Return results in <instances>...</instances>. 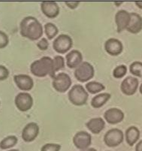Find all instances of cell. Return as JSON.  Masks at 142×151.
<instances>
[{"mask_svg": "<svg viewBox=\"0 0 142 151\" xmlns=\"http://www.w3.org/2000/svg\"><path fill=\"white\" fill-rule=\"evenodd\" d=\"M130 22V13L125 10L118 11L115 14V23L117 24V32L126 29Z\"/></svg>", "mask_w": 142, "mask_h": 151, "instance_id": "5bb4252c", "label": "cell"}, {"mask_svg": "<svg viewBox=\"0 0 142 151\" xmlns=\"http://www.w3.org/2000/svg\"><path fill=\"white\" fill-rule=\"evenodd\" d=\"M135 4L138 7L139 9H142V2H135Z\"/></svg>", "mask_w": 142, "mask_h": 151, "instance_id": "836d02e7", "label": "cell"}, {"mask_svg": "<svg viewBox=\"0 0 142 151\" xmlns=\"http://www.w3.org/2000/svg\"><path fill=\"white\" fill-rule=\"evenodd\" d=\"M52 86L56 91L59 93H66L71 86V79L68 75L65 72L56 75L52 82Z\"/></svg>", "mask_w": 142, "mask_h": 151, "instance_id": "52a82bcc", "label": "cell"}, {"mask_svg": "<svg viewBox=\"0 0 142 151\" xmlns=\"http://www.w3.org/2000/svg\"><path fill=\"white\" fill-rule=\"evenodd\" d=\"M65 4H66V5L69 8V9H72L73 10V9H75L78 8L80 2H65Z\"/></svg>", "mask_w": 142, "mask_h": 151, "instance_id": "1f68e13d", "label": "cell"}, {"mask_svg": "<svg viewBox=\"0 0 142 151\" xmlns=\"http://www.w3.org/2000/svg\"><path fill=\"white\" fill-rule=\"evenodd\" d=\"M94 68L88 62H83L74 70V77L78 81L82 83L89 81L94 77Z\"/></svg>", "mask_w": 142, "mask_h": 151, "instance_id": "277c9868", "label": "cell"}, {"mask_svg": "<svg viewBox=\"0 0 142 151\" xmlns=\"http://www.w3.org/2000/svg\"><path fill=\"white\" fill-rule=\"evenodd\" d=\"M66 65L69 68H74L79 66L83 63L82 53L78 50H72L66 54Z\"/></svg>", "mask_w": 142, "mask_h": 151, "instance_id": "e0dca14e", "label": "cell"}, {"mask_svg": "<svg viewBox=\"0 0 142 151\" xmlns=\"http://www.w3.org/2000/svg\"><path fill=\"white\" fill-rule=\"evenodd\" d=\"M122 3H123V2H114V4H116V5H117V6H119V5H120Z\"/></svg>", "mask_w": 142, "mask_h": 151, "instance_id": "d590c367", "label": "cell"}, {"mask_svg": "<svg viewBox=\"0 0 142 151\" xmlns=\"http://www.w3.org/2000/svg\"><path fill=\"white\" fill-rule=\"evenodd\" d=\"M136 151H142V140L137 143L136 146Z\"/></svg>", "mask_w": 142, "mask_h": 151, "instance_id": "d6a6232c", "label": "cell"}, {"mask_svg": "<svg viewBox=\"0 0 142 151\" xmlns=\"http://www.w3.org/2000/svg\"><path fill=\"white\" fill-rule=\"evenodd\" d=\"M124 113L120 109L117 108H111L105 112L104 118L107 123L111 125L118 124L124 119Z\"/></svg>", "mask_w": 142, "mask_h": 151, "instance_id": "7c38bea8", "label": "cell"}, {"mask_svg": "<svg viewBox=\"0 0 142 151\" xmlns=\"http://www.w3.org/2000/svg\"><path fill=\"white\" fill-rule=\"evenodd\" d=\"M45 35L48 37V40H51L59 32L57 27L53 23H48L45 25Z\"/></svg>", "mask_w": 142, "mask_h": 151, "instance_id": "d4e9b609", "label": "cell"}, {"mask_svg": "<svg viewBox=\"0 0 142 151\" xmlns=\"http://www.w3.org/2000/svg\"><path fill=\"white\" fill-rule=\"evenodd\" d=\"M73 45L72 38L68 35L61 34L54 39L53 42V48L58 53H66L71 48Z\"/></svg>", "mask_w": 142, "mask_h": 151, "instance_id": "5b68a950", "label": "cell"}, {"mask_svg": "<svg viewBox=\"0 0 142 151\" xmlns=\"http://www.w3.org/2000/svg\"><path fill=\"white\" fill-rule=\"evenodd\" d=\"M14 81L17 86L23 91H30L34 86V81L30 76L27 75H17L14 76Z\"/></svg>", "mask_w": 142, "mask_h": 151, "instance_id": "9a60e30c", "label": "cell"}, {"mask_svg": "<svg viewBox=\"0 0 142 151\" xmlns=\"http://www.w3.org/2000/svg\"><path fill=\"white\" fill-rule=\"evenodd\" d=\"M70 102L76 106L84 105L89 98V94L81 84H75L70 89L68 93Z\"/></svg>", "mask_w": 142, "mask_h": 151, "instance_id": "3957f363", "label": "cell"}, {"mask_svg": "<svg viewBox=\"0 0 142 151\" xmlns=\"http://www.w3.org/2000/svg\"><path fill=\"white\" fill-rule=\"evenodd\" d=\"M129 71L132 75L142 78V63L139 61L133 62L129 66Z\"/></svg>", "mask_w": 142, "mask_h": 151, "instance_id": "484cf974", "label": "cell"}, {"mask_svg": "<svg viewBox=\"0 0 142 151\" xmlns=\"http://www.w3.org/2000/svg\"><path fill=\"white\" fill-rule=\"evenodd\" d=\"M80 151H97L95 148H86L85 150H80Z\"/></svg>", "mask_w": 142, "mask_h": 151, "instance_id": "e575fe53", "label": "cell"}, {"mask_svg": "<svg viewBox=\"0 0 142 151\" xmlns=\"http://www.w3.org/2000/svg\"><path fill=\"white\" fill-rule=\"evenodd\" d=\"M8 151H20L19 150H16V149H12V150H9Z\"/></svg>", "mask_w": 142, "mask_h": 151, "instance_id": "74e56055", "label": "cell"}, {"mask_svg": "<svg viewBox=\"0 0 142 151\" xmlns=\"http://www.w3.org/2000/svg\"><path fill=\"white\" fill-rule=\"evenodd\" d=\"M139 91H140V93L142 95V83L140 85V87H139Z\"/></svg>", "mask_w": 142, "mask_h": 151, "instance_id": "8d00e7d4", "label": "cell"}, {"mask_svg": "<svg viewBox=\"0 0 142 151\" xmlns=\"http://www.w3.org/2000/svg\"><path fill=\"white\" fill-rule=\"evenodd\" d=\"M124 134L120 129L117 128L108 130L104 135V142L108 147L119 146L123 141Z\"/></svg>", "mask_w": 142, "mask_h": 151, "instance_id": "8992f818", "label": "cell"}, {"mask_svg": "<svg viewBox=\"0 0 142 151\" xmlns=\"http://www.w3.org/2000/svg\"><path fill=\"white\" fill-rule=\"evenodd\" d=\"M15 105L22 112L28 111L33 105V99L28 93H20L17 95L14 99Z\"/></svg>", "mask_w": 142, "mask_h": 151, "instance_id": "ba28073f", "label": "cell"}, {"mask_svg": "<svg viewBox=\"0 0 142 151\" xmlns=\"http://www.w3.org/2000/svg\"><path fill=\"white\" fill-rule=\"evenodd\" d=\"M127 73V67L125 65H120L116 67L113 71V76L115 78H122Z\"/></svg>", "mask_w": 142, "mask_h": 151, "instance_id": "4316f807", "label": "cell"}, {"mask_svg": "<svg viewBox=\"0 0 142 151\" xmlns=\"http://www.w3.org/2000/svg\"><path fill=\"white\" fill-rule=\"evenodd\" d=\"M86 90L90 94H96L105 90V86L102 83L96 81H90L86 83Z\"/></svg>", "mask_w": 142, "mask_h": 151, "instance_id": "603a6c76", "label": "cell"}, {"mask_svg": "<svg viewBox=\"0 0 142 151\" xmlns=\"http://www.w3.org/2000/svg\"><path fill=\"white\" fill-rule=\"evenodd\" d=\"M48 46H49V42H48V39L45 38H42L37 43V47H38V49H40L41 50H43V51L48 50Z\"/></svg>", "mask_w": 142, "mask_h": 151, "instance_id": "f546056e", "label": "cell"}, {"mask_svg": "<svg viewBox=\"0 0 142 151\" xmlns=\"http://www.w3.org/2000/svg\"><path fill=\"white\" fill-rule=\"evenodd\" d=\"M61 145L54 143H48L41 147V151H60Z\"/></svg>", "mask_w": 142, "mask_h": 151, "instance_id": "83f0119b", "label": "cell"}, {"mask_svg": "<svg viewBox=\"0 0 142 151\" xmlns=\"http://www.w3.org/2000/svg\"><path fill=\"white\" fill-rule=\"evenodd\" d=\"M86 128L93 134H99L105 127V122L102 117L92 118L86 123Z\"/></svg>", "mask_w": 142, "mask_h": 151, "instance_id": "d6986e66", "label": "cell"}, {"mask_svg": "<svg viewBox=\"0 0 142 151\" xmlns=\"http://www.w3.org/2000/svg\"><path fill=\"white\" fill-rule=\"evenodd\" d=\"M20 35L30 41H37L43 35L41 23L32 16H28L22 20L20 24Z\"/></svg>", "mask_w": 142, "mask_h": 151, "instance_id": "6da1fadb", "label": "cell"}, {"mask_svg": "<svg viewBox=\"0 0 142 151\" xmlns=\"http://www.w3.org/2000/svg\"><path fill=\"white\" fill-rule=\"evenodd\" d=\"M73 144L81 150L89 148L92 144V136L87 132L80 131L73 137Z\"/></svg>", "mask_w": 142, "mask_h": 151, "instance_id": "9c48e42d", "label": "cell"}, {"mask_svg": "<svg viewBox=\"0 0 142 151\" xmlns=\"http://www.w3.org/2000/svg\"><path fill=\"white\" fill-rule=\"evenodd\" d=\"M138 84V80L136 78L132 76L126 77L121 83L120 90L124 95L132 96L137 92Z\"/></svg>", "mask_w": 142, "mask_h": 151, "instance_id": "30bf717a", "label": "cell"}, {"mask_svg": "<svg viewBox=\"0 0 142 151\" xmlns=\"http://www.w3.org/2000/svg\"><path fill=\"white\" fill-rule=\"evenodd\" d=\"M105 50L111 56H118L123 52V45L119 39L111 38L105 43Z\"/></svg>", "mask_w": 142, "mask_h": 151, "instance_id": "4fadbf2b", "label": "cell"}, {"mask_svg": "<svg viewBox=\"0 0 142 151\" xmlns=\"http://www.w3.org/2000/svg\"><path fill=\"white\" fill-rule=\"evenodd\" d=\"M65 68V59L61 56H56L53 59V68H52V72L50 75V76L52 78H54L56 76V73L58 71L63 69Z\"/></svg>", "mask_w": 142, "mask_h": 151, "instance_id": "7402d4cb", "label": "cell"}, {"mask_svg": "<svg viewBox=\"0 0 142 151\" xmlns=\"http://www.w3.org/2000/svg\"><path fill=\"white\" fill-rule=\"evenodd\" d=\"M128 32L132 34H138L142 30V17L138 14L130 13V22L127 29Z\"/></svg>", "mask_w": 142, "mask_h": 151, "instance_id": "ac0fdd59", "label": "cell"}, {"mask_svg": "<svg viewBox=\"0 0 142 151\" xmlns=\"http://www.w3.org/2000/svg\"><path fill=\"white\" fill-rule=\"evenodd\" d=\"M8 43H9V39L8 35L4 32L0 31V49L5 48Z\"/></svg>", "mask_w": 142, "mask_h": 151, "instance_id": "f1b7e54d", "label": "cell"}, {"mask_svg": "<svg viewBox=\"0 0 142 151\" xmlns=\"http://www.w3.org/2000/svg\"><path fill=\"white\" fill-rule=\"evenodd\" d=\"M126 141L130 147L134 146L140 138V131L136 126H130L125 133Z\"/></svg>", "mask_w": 142, "mask_h": 151, "instance_id": "ffe728a7", "label": "cell"}, {"mask_svg": "<svg viewBox=\"0 0 142 151\" xmlns=\"http://www.w3.org/2000/svg\"><path fill=\"white\" fill-rule=\"evenodd\" d=\"M53 68V59L49 57H43L33 62L30 65V71L33 75L38 78H45L50 75Z\"/></svg>", "mask_w": 142, "mask_h": 151, "instance_id": "7a4b0ae2", "label": "cell"}, {"mask_svg": "<svg viewBox=\"0 0 142 151\" xmlns=\"http://www.w3.org/2000/svg\"><path fill=\"white\" fill-rule=\"evenodd\" d=\"M41 10L48 18H56L60 14V7L55 2H42L41 3Z\"/></svg>", "mask_w": 142, "mask_h": 151, "instance_id": "2e32d148", "label": "cell"}, {"mask_svg": "<svg viewBox=\"0 0 142 151\" xmlns=\"http://www.w3.org/2000/svg\"><path fill=\"white\" fill-rule=\"evenodd\" d=\"M9 76V71L5 66L0 65V81L6 80Z\"/></svg>", "mask_w": 142, "mask_h": 151, "instance_id": "4dcf8cb0", "label": "cell"}, {"mask_svg": "<svg viewBox=\"0 0 142 151\" xmlns=\"http://www.w3.org/2000/svg\"><path fill=\"white\" fill-rule=\"evenodd\" d=\"M39 134V126L36 123L32 122L25 126L22 131V138L25 142L35 141Z\"/></svg>", "mask_w": 142, "mask_h": 151, "instance_id": "8fae6325", "label": "cell"}, {"mask_svg": "<svg viewBox=\"0 0 142 151\" xmlns=\"http://www.w3.org/2000/svg\"><path fill=\"white\" fill-rule=\"evenodd\" d=\"M18 141V139L14 135H10L3 138L0 142V148L2 150L10 149L14 147Z\"/></svg>", "mask_w": 142, "mask_h": 151, "instance_id": "cb8c5ba5", "label": "cell"}, {"mask_svg": "<svg viewBox=\"0 0 142 151\" xmlns=\"http://www.w3.org/2000/svg\"><path fill=\"white\" fill-rule=\"evenodd\" d=\"M111 96L109 93H99L92 99L91 105L94 108H100L105 105L111 99Z\"/></svg>", "mask_w": 142, "mask_h": 151, "instance_id": "44dd1931", "label": "cell"}]
</instances>
